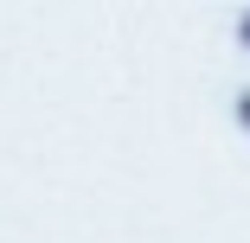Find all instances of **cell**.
Returning <instances> with one entry per match:
<instances>
[{
    "label": "cell",
    "mask_w": 250,
    "mask_h": 243,
    "mask_svg": "<svg viewBox=\"0 0 250 243\" xmlns=\"http://www.w3.org/2000/svg\"><path fill=\"white\" fill-rule=\"evenodd\" d=\"M237 122H244V128H250V90H244V96H237Z\"/></svg>",
    "instance_id": "cell-1"
},
{
    "label": "cell",
    "mask_w": 250,
    "mask_h": 243,
    "mask_svg": "<svg viewBox=\"0 0 250 243\" xmlns=\"http://www.w3.org/2000/svg\"><path fill=\"white\" fill-rule=\"evenodd\" d=\"M237 38H244V45H250V13H244V26H237Z\"/></svg>",
    "instance_id": "cell-2"
}]
</instances>
